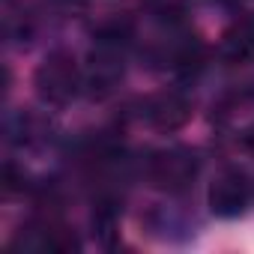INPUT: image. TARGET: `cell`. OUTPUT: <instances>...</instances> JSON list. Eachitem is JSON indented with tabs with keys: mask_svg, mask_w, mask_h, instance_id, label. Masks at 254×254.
<instances>
[{
	"mask_svg": "<svg viewBox=\"0 0 254 254\" xmlns=\"http://www.w3.org/2000/svg\"><path fill=\"white\" fill-rule=\"evenodd\" d=\"M33 87L36 96L51 105V108H63L69 105L81 90H84V72L78 66V60L69 51H51L33 72Z\"/></svg>",
	"mask_w": 254,
	"mask_h": 254,
	"instance_id": "1",
	"label": "cell"
},
{
	"mask_svg": "<svg viewBox=\"0 0 254 254\" xmlns=\"http://www.w3.org/2000/svg\"><path fill=\"white\" fill-rule=\"evenodd\" d=\"M12 248H27V251H54V254H69L81 248L78 233L57 215V212H42L36 215L21 233L12 239Z\"/></svg>",
	"mask_w": 254,
	"mask_h": 254,
	"instance_id": "2",
	"label": "cell"
},
{
	"mask_svg": "<svg viewBox=\"0 0 254 254\" xmlns=\"http://www.w3.org/2000/svg\"><path fill=\"white\" fill-rule=\"evenodd\" d=\"M197 171H200V162H197V156H194L191 150H186V147L159 150V153H153V159L147 162V180H150L156 189L171 191V194L186 191V189L194 183Z\"/></svg>",
	"mask_w": 254,
	"mask_h": 254,
	"instance_id": "3",
	"label": "cell"
},
{
	"mask_svg": "<svg viewBox=\"0 0 254 254\" xmlns=\"http://www.w3.org/2000/svg\"><path fill=\"white\" fill-rule=\"evenodd\" d=\"M126 75V63H123V54H120V45H102L90 54V63L84 69V87L90 90V96L96 99H105L111 96L120 81Z\"/></svg>",
	"mask_w": 254,
	"mask_h": 254,
	"instance_id": "4",
	"label": "cell"
},
{
	"mask_svg": "<svg viewBox=\"0 0 254 254\" xmlns=\"http://www.w3.org/2000/svg\"><path fill=\"white\" fill-rule=\"evenodd\" d=\"M248 197H251V189H248V180L242 171H233V168H224L212 186H209V209L221 218H233V215H242L245 206H248Z\"/></svg>",
	"mask_w": 254,
	"mask_h": 254,
	"instance_id": "5",
	"label": "cell"
},
{
	"mask_svg": "<svg viewBox=\"0 0 254 254\" xmlns=\"http://www.w3.org/2000/svg\"><path fill=\"white\" fill-rule=\"evenodd\" d=\"M144 114H147V123L153 126V129H159V132H177V129H183V126L191 120L194 102L186 93H180V90H165V93H156L147 102Z\"/></svg>",
	"mask_w": 254,
	"mask_h": 254,
	"instance_id": "6",
	"label": "cell"
},
{
	"mask_svg": "<svg viewBox=\"0 0 254 254\" xmlns=\"http://www.w3.org/2000/svg\"><path fill=\"white\" fill-rule=\"evenodd\" d=\"M218 54H221V60L233 63V66H242V63L254 60V18H251V15L236 18V21L221 33Z\"/></svg>",
	"mask_w": 254,
	"mask_h": 254,
	"instance_id": "7",
	"label": "cell"
},
{
	"mask_svg": "<svg viewBox=\"0 0 254 254\" xmlns=\"http://www.w3.org/2000/svg\"><path fill=\"white\" fill-rule=\"evenodd\" d=\"M135 27H138V21L132 12H108L105 18H99L93 24V36L102 45H123L135 36Z\"/></svg>",
	"mask_w": 254,
	"mask_h": 254,
	"instance_id": "8",
	"label": "cell"
},
{
	"mask_svg": "<svg viewBox=\"0 0 254 254\" xmlns=\"http://www.w3.org/2000/svg\"><path fill=\"white\" fill-rule=\"evenodd\" d=\"M9 135H12L15 144L30 147V144H39V141L48 138V123H45L39 114L24 111V114H18V117L9 123Z\"/></svg>",
	"mask_w": 254,
	"mask_h": 254,
	"instance_id": "9",
	"label": "cell"
},
{
	"mask_svg": "<svg viewBox=\"0 0 254 254\" xmlns=\"http://www.w3.org/2000/svg\"><path fill=\"white\" fill-rule=\"evenodd\" d=\"M93 227H96V233H99V239H102L105 245L114 242V236H117V212H114L111 203H99V206H96V212H93Z\"/></svg>",
	"mask_w": 254,
	"mask_h": 254,
	"instance_id": "10",
	"label": "cell"
},
{
	"mask_svg": "<svg viewBox=\"0 0 254 254\" xmlns=\"http://www.w3.org/2000/svg\"><path fill=\"white\" fill-rule=\"evenodd\" d=\"M242 144H245V150L248 153H254V123L245 129V135H242Z\"/></svg>",
	"mask_w": 254,
	"mask_h": 254,
	"instance_id": "11",
	"label": "cell"
},
{
	"mask_svg": "<svg viewBox=\"0 0 254 254\" xmlns=\"http://www.w3.org/2000/svg\"><path fill=\"white\" fill-rule=\"evenodd\" d=\"M75 3H81V0H75Z\"/></svg>",
	"mask_w": 254,
	"mask_h": 254,
	"instance_id": "12",
	"label": "cell"
}]
</instances>
